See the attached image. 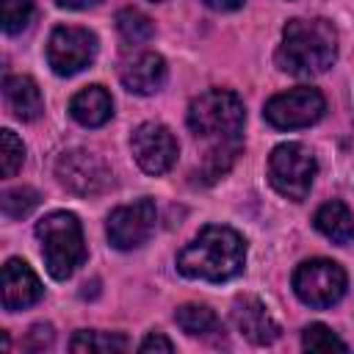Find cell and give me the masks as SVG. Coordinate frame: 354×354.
<instances>
[{"instance_id": "1", "label": "cell", "mask_w": 354, "mask_h": 354, "mask_svg": "<svg viewBox=\"0 0 354 354\" xmlns=\"http://www.w3.org/2000/svg\"><path fill=\"white\" fill-rule=\"evenodd\" d=\"M246 263V243L243 238L218 224H207L180 254L177 268L183 277L205 279V282H224L243 271Z\"/></svg>"}, {"instance_id": "2", "label": "cell", "mask_w": 354, "mask_h": 354, "mask_svg": "<svg viewBox=\"0 0 354 354\" xmlns=\"http://www.w3.org/2000/svg\"><path fill=\"white\" fill-rule=\"evenodd\" d=\"M337 58V30L326 19H290L282 28L277 64L288 75L310 77L326 72Z\"/></svg>"}, {"instance_id": "3", "label": "cell", "mask_w": 354, "mask_h": 354, "mask_svg": "<svg viewBox=\"0 0 354 354\" xmlns=\"http://www.w3.org/2000/svg\"><path fill=\"white\" fill-rule=\"evenodd\" d=\"M243 122H246L243 102L235 91H227V88H210L199 94L188 108L191 133L196 138L213 141V149L241 144Z\"/></svg>"}, {"instance_id": "4", "label": "cell", "mask_w": 354, "mask_h": 354, "mask_svg": "<svg viewBox=\"0 0 354 354\" xmlns=\"http://www.w3.org/2000/svg\"><path fill=\"white\" fill-rule=\"evenodd\" d=\"M36 238L41 243V257L53 279H69L86 260L83 230L75 213L55 210L36 224Z\"/></svg>"}, {"instance_id": "5", "label": "cell", "mask_w": 354, "mask_h": 354, "mask_svg": "<svg viewBox=\"0 0 354 354\" xmlns=\"http://www.w3.org/2000/svg\"><path fill=\"white\" fill-rule=\"evenodd\" d=\"M315 171H318L315 155L304 144L288 141L274 147V152L268 155V180L274 191L293 202H301L310 194Z\"/></svg>"}, {"instance_id": "6", "label": "cell", "mask_w": 354, "mask_h": 354, "mask_svg": "<svg viewBox=\"0 0 354 354\" xmlns=\"http://www.w3.org/2000/svg\"><path fill=\"white\" fill-rule=\"evenodd\" d=\"M293 290L307 307H315V310L332 307L346 293V271L343 266L326 257L304 260L293 271Z\"/></svg>"}, {"instance_id": "7", "label": "cell", "mask_w": 354, "mask_h": 354, "mask_svg": "<svg viewBox=\"0 0 354 354\" xmlns=\"http://www.w3.org/2000/svg\"><path fill=\"white\" fill-rule=\"evenodd\" d=\"M326 111V100L318 88L313 86H296L282 94H274L266 102V122L274 124L277 130H296V127H310L315 124Z\"/></svg>"}, {"instance_id": "8", "label": "cell", "mask_w": 354, "mask_h": 354, "mask_svg": "<svg viewBox=\"0 0 354 354\" xmlns=\"http://www.w3.org/2000/svg\"><path fill=\"white\" fill-rule=\"evenodd\" d=\"M55 177L66 191L77 196H97L111 185L108 163L97 152H88V149L61 152L55 160Z\"/></svg>"}, {"instance_id": "9", "label": "cell", "mask_w": 354, "mask_h": 354, "mask_svg": "<svg viewBox=\"0 0 354 354\" xmlns=\"http://www.w3.org/2000/svg\"><path fill=\"white\" fill-rule=\"evenodd\" d=\"M97 55V36L88 28L77 25H61L50 33L47 41V64L55 75L69 77L86 69Z\"/></svg>"}, {"instance_id": "10", "label": "cell", "mask_w": 354, "mask_h": 354, "mask_svg": "<svg viewBox=\"0 0 354 354\" xmlns=\"http://www.w3.org/2000/svg\"><path fill=\"white\" fill-rule=\"evenodd\" d=\"M130 149L136 163L147 171V174H166L174 160H177V138L171 136V130L166 124L158 122H144L133 130L130 138Z\"/></svg>"}, {"instance_id": "11", "label": "cell", "mask_w": 354, "mask_h": 354, "mask_svg": "<svg viewBox=\"0 0 354 354\" xmlns=\"http://www.w3.org/2000/svg\"><path fill=\"white\" fill-rule=\"evenodd\" d=\"M155 202L152 199H136L133 205H122L108 216V241L111 246L127 252L147 243V238L155 230Z\"/></svg>"}, {"instance_id": "12", "label": "cell", "mask_w": 354, "mask_h": 354, "mask_svg": "<svg viewBox=\"0 0 354 354\" xmlns=\"http://www.w3.org/2000/svg\"><path fill=\"white\" fill-rule=\"evenodd\" d=\"M41 293H44V288L25 260L11 257L3 266V307L8 313H17V310L36 304L41 299Z\"/></svg>"}, {"instance_id": "13", "label": "cell", "mask_w": 354, "mask_h": 354, "mask_svg": "<svg viewBox=\"0 0 354 354\" xmlns=\"http://www.w3.org/2000/svg\"><path fill=\"white\" fill-rule=\"evenodd\" d=\"M232 324H235V329L246 340H252L257 346H268V343H274L279 337V324L271 318L266 304L260 299H254V296L235 299V304H232Z\"/></svg>"}, {"instance_id": "14", "label": "cell", "mask_w": 354, "mask_h": 354, "mask_svg": "<svg viewBox=\"0 0 354 354\" xmlns=\"http://www.w3.org/2000/svg\"><path fill=\"white\" fill-rule=\"evenodd\" d=\"M166 83V61L158 53H138L122 66V86L133 94H155Z\"/></svg>"}, {"instance_id": "15", "label": "cell", "mask_w": 354, "mask_h": 354, "mask_svg": "<svg viewBox=\"0 0 354 354\" xmlns=\"http://www.w3.org/2000/svg\"><path fill=\"white\" fill-rule=\"evenodd\" d=\"M3 91H6L8 108L14 111L17 119L33 122V119L41 116L44 100H41V91H39L33 77H28V75H8L6 83H3Z\"/></svg>"}, {"instance_id": "16", "label": "cell", "mask_w": 354, "mask_h": 354, "mask_svg": "<svg viewBox=\"0 0 354 354\" xmlns=\"http://www.w3.org/2000/svg\"><path fill=\"white\" fill-rule=\"evenodd\" d=\"M69 113L75 122H80L83 127H100L111 119L113 113V100L102 86H86L83 91H77L69 102Z\"/></svg>"}, {"instance_id": "17", "label": "cell", "mask_w": 354, "mask_h": 354, "mask_svg": "<svg viewBox=\"0 0 354 354\" xmlns=\"http://www.w3.org/2000/svg\"><path fill=\"white\" fill-rule=\"evenodd\" d=\"M313 224H315V230H318L321 235H326L329 241H335V243H340V246L354 241V213H351L343 202H337V199L324 202V205L315 210Z\"/></svg>"}, {"instance_id": "18", "label": "cell", "mask_w": 354, "mask_h": 354, "mask_svg": "<svg viewBox=\"0 0 354 354\" xmlns=\"http://www.w3.org/2000/svg\"><path fill=\"white\" fill-rule=\"evenodd\" d=\"M174 321L191 337H218L224 332L221 321L216 318V313L210 307H205V304H183V307H177Z\"/></svg>"}, {"instance_id": "19", "label": "cell", "mask_w": 354, "mask_h": 354, "mask_svg": "<svg viewBox=\"0 0 354 354\" xmlns=\"http://www.w3.org/2000/svg\"><path fill=\"white\" fill-rule=\"evenodd\" d=\"M72 351H88V354H113V351H127L130 348V340L119 332H97V329H80L72 343H69Z\"/></svg>"}, {"instance_id": "20", "label": "cell", "mask_w": 354, "mask_h": 354, "mask_svg": "<svg viewBox=\"0 0 354 354\" xmlns=\"http://www.w3.org/2000/svg\"><path fill=\"white\" fill-rule=\"evenodd\" d=\"M116 30H119V39L127 47H138V44H144V41L152 39L155 25H152V19L144 11H138V8H122L116 14Z\"/></svg>"}, {"instance_id": "21", "label": "cell", "mask_w": 354, "mask_h": 354, "mask_svg": "<svg viewBox=\"0 0 354 354\" xmlns=\"http://www.w3.org/2000/svg\"><path fill=\"white\" fill-rule=\"evenodd\" d=\"M22 160H25V144L14 136V130L6 127L0 133V171H3V177H14L22 166Z\"/></svg>"}, {"instance_id": "22", "label": "cell", "mask_w": 354, "mask_h": 354, "mask_svg": "<svg viewBox=\"0 0 354 354\" xmlns=\"http://www.w3.org/2000/svg\"><path fill=\"white\" fill-rule=\"evenodd\" d=\"M33 17V0H3L0 3V19L6 33H19L28 28Z\"/></svg>"}, {"instance_id": "23", "label": "cell", "mask_w": 354, "mask_h": 354, "mask_svg": "<svg viewBox=\"0 0 354 354\" xmlns=\"http://www.w3.org/2000/svg\"><path fill=\"white\" fill-rule=\"evenodd\" d=\"M36 205H39V194L30 185H19V188H11V191L3 194V213L8 218H22Z\"/></svg>"}, {"instance_id": "24", "label": "cell", "mask_w": 354, "mask_h": 354, "mask_svg": "<svg viewBox=\"0 0 354 354\" xmlns=\"http://www.w3.org/2000/svg\"><path fill=\"white\" fill-rule=\"evenodd\" d=\"M301 346H304L307 351H332V348L346 351V348H348V346H346L329 326H324V324H310V326L301 332Z\"/></svg>"}, {"instance_id": "25", "label": "cell", "mask_w": 354, "mask_h": 354, "mask_svg": "<svg viewBox=\"0 0 354 354\" xmlns=\"http://www.w3.org/2000/svg\"><path fill=\"white\" fill-rule=\"evenodd\" d=\"M50 343H53V329H50L47 324H36V326L28 332L25 348H30V351H41V348H47Z\"/></svg>"}, {"instance_id": "26", "label": "cell", "mask_w": 354, "mask_h": 354, "mask_svg": "<svg viewBox=\"0 0 354 354\" xmlns=\"http://www.w3.org/2000/svg\"><path fill=\"white\" fill-rule=\"evenodd\" d=\"M138 351H144V354H149V351H174V343L166 337V335H160V332H149L144 340H141V346H138Z\"/></svg>"}, {"instance_id": "27", "label": "cell", "mask_w": 354, "mask_h": 354, "mask_svg": "<svg viewBox=\"0 0 354 354\" xmlns=\"http://www.w3.org/2000/svg\"><path fill=\"white\" fill-rule=\"evenodd\" d=\"M213 11H235L243 6V0H205Z\"/></svg>"}, {"instance_id": "28", "label": "cell", "mask_w": 354, "mask_h": 354, "mask_svg": "<svg viewBox=\"0 0 354 354\" xmlns=\"http://www.w3.org/2000/svg\"><path fill=\"white\" fill-rule=\"evenodd\" d=\"M61 8H88V6H94V3H100V0H55Z\"/></svg>"}, {"instance_id": "29", "label": "cell", "mask_w": 354, "mask_h": 354, "mask_svg": "<svg viewBox=\"0 0 354 354\" xmlns=\"http://www.w3.org/2000/svg\"><path fill=\"white\" fill-rule=\"evenodd\" d=\"M152 3H160V0H152Z\"/></svg>"}]
</instances>
